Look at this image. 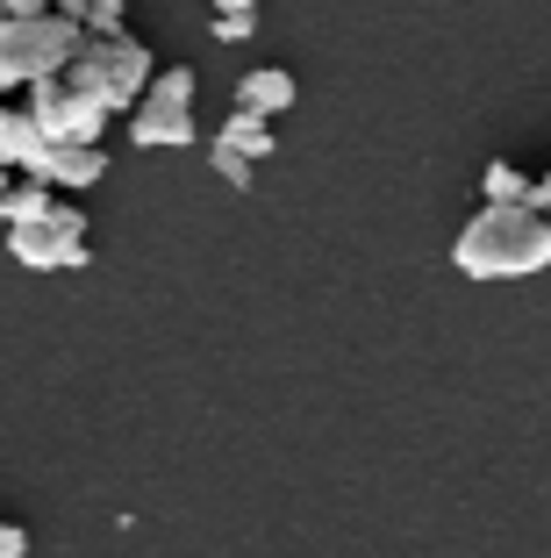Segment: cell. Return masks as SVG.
<instances>
[{
  "mask_svg": "<svg viewBox=\"0 0 551 558\" xmlns=\"http://www.w3.org/2000/svg\"><path fill=\"white\" fill-rule=\"evenodd\" d=\"M452 265L466 279H523L551 265V222L530 208H480L452 236Z\"/></svg>",
  "mask_w": 551,
  "mask_h": 558,
  "instance_id": "obj_1",
  "label": "cell"
},
{
  "mask_svg": "<svg viewBox=\"0 0 551 558\" xmlns=\"http://www.w3.org/2000/svg\"><path fill=\"white\" fill-rule=\"evenodd\" d=\"M151 80H158V58H151V44H136V36H115V44H94L86 36V50L72 58L65 86L86 100H100V108H122V116H136V100L151 94Z\"/></svg>",
  "mask_w": 551,
  "mask_h": 558,
  "instance_id": "obj_2",
  "label": "cell"
},
{
  "mask_svg": "<svg viewBox=\"0 0 551 558\" xmlns=\"http://www.w3.org/2000/svg\"><path fill=\"white\" fill-rule=\"evenodd\" d=\"M86 50V29L80 22H65L58 8L50 15H29V22H0V72H8V86H44V80H65L72 58Z\"/></svg>",
  "mask_w": 551,
  "mask_h": 558,
  "instance_id": "obj_3",
  "label": "cell"
},
{
  "mask_svg": "<svg viewBox=\"0 0 551 558\" xmlns=\"http://www.w3.org/2000/svg\"><path fill=\"white\" fill-rule=\"evenodd\" d=\"M194 65H158L151 94L130 116V144L136 150H187L194 144Z\"/></svg>",
  "mask_w": 551,
  "mask_h": 558,
  "instance_id": "obj_4",
  "label": "cell"
},
{
  "mask_svg": "<svg viewBox=\"0 0 551 558\" xmlns=\"http://www.w3.org/2000/svg\"><path fill=\"white\" fill-rule=\"evenodd\" d=\"M8 251H15L29 272H80V265L94 258V251H86V215L72 208V201H58L29 230H8Z\"/></svg>",
  "mask_w": 551,
  "mask_h": 558,
  "instance_id": "obj_5",
  "label": "cell"
},
{
  "mask_svg": "<svg viewBox=\"0 0 551 558\" xmlns=\"http://www.w3.org/2000/svg\"><path fill=\"white\" fill-rule=\"evenodd\" d=\"M29 116L44 122V136L58 150H65V144H100V130H108V108H100V100H86V94H72L65 80L29 86Z\"/></svg>",
  "mask_w": 551,
  "mask_h": 558,
  "instance_id": "obj_6",
  "label": "cell"
},
{
  "mask_svg": "<svg viewBox=\"0 0 551 558\" xmlns=\"http://www.w3.org/2000/svg\"><path fill=\"white\" fill-rule=\"evenodd\" d=\"M50 158H58V144H50L44 122L29 116V100H22V108H0V165L22 172V180H44Z\"/></svg>",
  "mask_w": 551,
  "mask_h": 558,
  "instance_id": "obj_7",
  "label": "cell"
},
{
  "mask_svg": "<svg viewBox=\"0 0 551 558\" xmlns=\"http://www.w3.org/2000/svg\"><path fill=\"white\" fill-rule=\"evenodd\" d=\"M301 100V86H294L287 65H259V72H243L237 80V116H259V122H279Z\"/></svg>",
  "mask_w": 551,
  "mask_h": 558,
  "instance_id": "obj_8",
  "label": "cell"
},
{
  "mask_svg": "<svg viewBox=\"0 0 551 558\" xmlns=\"http://www.w3.org/2000/svg\"><path fill=\"white\" fill-rule=\"evenodd\" d=\"M100 172H108V150L100 144H65L58 158H50L44 186L50 194H86V186H100Z\"/></svg>",
  "mask_w": 551,
  "mask_h": 558,
  "instance_id": "obj_9",
  "label": "cell"
},
{
  "mask_svg": "<svg viewBox=\"0 0 551 558\" xmlns=\"http://www.w3.org/2000/svg\"><path fill=\"white\" fill-rule=\"evenodd\" d=\"M530 172H523V165L516 158H494V165H487V172H480V208H530Z\"/></svg>",
  "mask_w": 551,
  "mask_h": 558,
  "instance_id": "obj_10",
  "label": "cell"
},
{
  "mask_svg": "<svg viewBox=\"0 0 551 558\" xmlns=\"http://www.w3.org/2000/svg\"><path fill=\"white\" fill-rule=\"evenodd\" d=\"M50 208H58V194H50L44 180H15V186H8V201H0V236H8V230H29V222H44Z\"/></svg>",
  "mask_w": 551,
  "mask_h": 558,
  "instance_id": "obj_11",
  "label": "cell"
},
{
  "mask_svg": "<svg viewBox=\"0 0 551 558\" xmlns=\"http://www.w3.org/2000/svg\"><path fill=\"white\" fill-rule=\"evenodd\" d=\"M223 150H237L243 165H265L273 158V122H259V116H237L229 108V122H223V136H215Z\"/></svg>",
  "mask_w": 551,
  "mask_h": 558,
  "instance_id": "obj_12",
  "label": "cell"
},
{
  "mask_svg": "<svg viewBox=\"0 0 551 558\" xmlns=\"http://www.w3.org/2000/svg\"><path fill=\"white\" fill-rule=\"evenodd\" d=\"M259 29V8H251V0H223V8H215V36H251Z\"/></svg>",
  "mask_w": 551,
  "mask_h": 558,
  "instance_id": "obj_13",
  "label": "cell"
},
{
  "mask_svg": "<svg viewBox=\"0 0 551 558\" xmlns=\"http://www.w3.org/2000/svg\"><path fill=\"white\" fill-rule=\"evenodd\" d=\"M208 158H215V172H223V186H237V194H243V186H251V180H259V165H243L237 150H223V144H215Z\"/></svg>",
  "mask_w": 551,
  "mask_h": 558,
  "instance_id": "obj_14",
  "label": "cell"
},
{
  "mask_svg": "<svg viewBox=\"0 0 551 558\" xmlns=\"http://www.w3.org/2000/svg\"><path fill=\"white\" fill-rule=\"evenodd\" d=\"M0 558H29V530L22 523H0Z\"/></svg>",
  "mask_w": 551,
  "mask_h": 558,
  "instance_id": "obj_15",
  "label": "cell"
},
{
  "mask_svg": "<svg viewBox=\"0 0 551 558\" xmlns=\"http://www.w3.org/2000/svg\"><path fill=\"white\" fill-rule=\"evenodd\" d=\"M8 186H15V172H8V165H0V201H8Z\"/></svg>",
  "mask_w": 551,
  "mask_h": 558,
  "instance_id": "obj_16",
  "label": "cell"
},
{
  "mask_svg": "<svg viewBox=\"0 0 551 558\" xmlns=\"http://www.w3.org/2000/svg\"><path fill=\"white\" fill-rule=\"evenodd\" d=\"M0 94H8V72H0Z\"/></svg>",
  "mask_w": 551,
  "mask_h": 558,
  "instance_id": "obj_17",
  "label": "cell"
}]
</instances>
